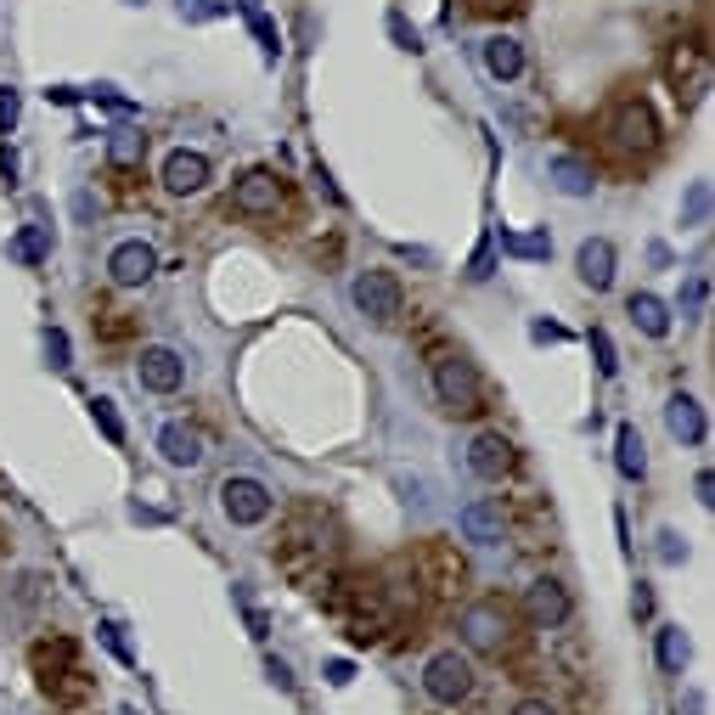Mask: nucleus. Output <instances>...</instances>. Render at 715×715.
<instances>
[{
    "mask_svg": "<svg viewBox=\"0 0 715 715\" xmlns=\"http://www.w3.org/2000/svg\"><path fill=\"white\" fill-rule=\"evenodd\" d=\"M435 395L451 417H480L485 411V384H480V372H473V361H462V355L435 361Z\"/></svg>",
    "mask_w": 715,
    "mask_h": 715,
    "instance_id": "f257e3e1",
    "label": "nucleus"
},
{
    "mask_svg": "<svg viewBox=\"0 0 715 715\" xmlns=\"http://www.w3.org/2000/svg\"><path fill=\"white\" fill-rule=\"evenodd\" d=\"M603 135H608V147H614V153H626V158H648V153L659 147V119H653L648 102L631 97V102H619V108L608 113Z\"/></svg>",
    "mask_w": 715,
    "mask_h": 715,
    "instance_id": "f03ea898",
    "label": "nucleus"
},
{
    "mask_svg": "<svg viewBox=\"0 0 715 715\" xmlns=\"http://www.w3.org/2000/svg\"><path fill=\"white\" fill-rule=\"evenodd\" d=\"M457 631H462L468 653H507V642H513V614H507V603L485 597V603L462 608Z\"/></svg>",
    "mask_w": 715,
    "mask_h": 715,
    "instance_id": "7ed1b4c3",
    "label": "nucleus"
},
{
    "mask_svg": "<svg viewBox=\"0 0 715 715\" xmlns=\"http://www.w3.org/2000/svg\"><path fill=\"white\" fill-rule=\"evenodd\" d=\"M344 608H350V637L355 642H377L395 626V603H389V592L377 586V581H355L344 592Z\"/></svg>",
    "mask_w": 715,
    "mask_h": 715,
    "instance_id": "20e7f679",
    "label": "nucleus"
},
{
    "mask_svg": "<svg viewBox=\"0 0 715 715\" xmlns=\"http://www.w3.org/2000/svg\"><path fill=\"white\" fill-rule=\"evenodd\" d=\"M422 693L435 698V704H462V698L473 693V664H468V653L446 648V653L428 659V664H422Z\"/></svg>",
    "mask_w": 715,
    "mask_h": 715,
    "instance_id": "39448f33",
    "label": "nucleus"
},
{
    "mask_svg": "<svg viewBox=\"0 0 715 715\" xmlns=\"http://www.w3.org/2000/svg\"><path fill=\"white\" fill-rule=\"evenodd\" d=\"M350 299H355V310L366 316V321H395L400 316V282H395V271H361L355 282H350Z\"/></svg>",
    "mask_w": 715,
    "mask_h": 715,
    "instance_id": "423d86ee",
    "label": "nucleus"
},
{
    "mask_svg": "<svg viewBox=\"0 0 715 715\" xmlns=\"http://www.w3.org/2000/svg\"><path fill=\"white\" fill-rule=\"evenodd\" d=\"M271 491L260 485V480H249V473H231V480L220 485V513L231 518V524H243V530H249V524H265L271 518Z\"/></svg>",
    "mask_w": 715,
    "mask_h": 715,
    "instance_id": "0eeeda50",
    "label": "nucleus"
},
{
    "mask_svg": "<svg viewBox=\"0 0 715 715\" xmlns=\"http://www.w3.org/2000/svg\"><path fill=\"white\" fill-rule=\"evenodd\" d=\"M524 614H530L536 631H558L563 619L575 614V603H569V586H563V581L541 575V581H530V592H524Z\"/></svg>",
    "mask_w": 715,
    "mask_h": 715,
    "instance_id": "6e6552de",
    "label": "nucleus"
},
{
    "mask_svg": "<svg viewBox=\"0 0 715 715\" xmlns=\"http://www.w3.org/2000/svg\"><path fill=\"white\" fill-rule=\"evenodd\" d=\"M411 569H422V575H417V586H428L435 597H457V592H462V581H468L462 558H457L451 547H440V541H435V547H422Z\"/></svg>",
    "mask_w": 715,
    "mask_h": 715,
    "instance_id": "1a4fd4ad",
    "label": "nucleus"
},
{
    "mask_svg": "<svg viewBox=\"0 0 715 715\" xmlns=\"http://www.w3.org/2000/svg\"><path fill=\"white\" fill-rule=\"evenodd\" d=\"M457 524H462V541L496 547V541L507 536V502H502V496H480V502H468V507L457 513Z\"/></svg>",
    "mask_w": 715,
    "mask_h": 715,
    "instance_id": "9d476101",
    "label": "nucleus"
},
{
    "mask_svg": "<svg viewBox=\"0 0 715 715\" xmlns=\"http://www.w3.org/2000/svg\"><path fill=\"white\" fill-rule=\"evenodd\" d=\"M231 209H237V215H254V220H260V215H276V209H282V180H276L271 169H249L243 180L231 186Z\"/></svg>",
    "mask_w": 715,
    "mask_h": 715,
    "instance_id": "9b49d317",
    "label": "nucleus"
},
{
    "mask_svg": "<svg viewBox=\"0 0 715 715\" xmlns=\"http://www.w3.org/2000/svg\"><path fill=\"white\" fill-rule=\"evenodd\" d=\"M664 74H671L676 97L698 102L710 90V63H704V45H671V57H664Z\"/></svg>",
    "mask_w": 715,
    "mask_h": 715,
    "instance_id": "f8f14e48",
    "label": "nucleus"
},
{
    "mask_svg": "<svg viewBox=\"0 0 715 715\" xmlns=\"http://www.w3.org/2000/svg\"><path fill=\"white\" fill-rule=\"evenodd\" d=\"M153 271H158V254H153V243H141V237L119 243V249H113V260H108L113 288H141V282H153Z\"/></svg>",
    "mask_w": 715,
    "mask_h": 715,
    "instance_id": "ddd939ff",
    "label": "nucleus"
},
{
    "mask_svg": "<svg viewBox=\"0 0 715 715\" xmlns=\"http://www.w3.org/2000/svg\"><path fill=\"white\" fill-rule=\"evenodd\" d=\"M209 175H215V164H209L204 153H193V147H175V153L164 158V186H169L175 198H193V193H204Z\"/></svg>",
    "mask_w": 715,
    "mask_h": 715,
    "instance_id": "4468645a",
    "label": "nucleus"
},
{
    "mask_svg": "<svg viewBox=\"0 0 715 715\" xmlns=\"http://www.w3.org/2000/svg\"><path fill=\"white\" fill-rule=\"evenodd\" d=\"M135 372H141V384H147L153 395H175V389L186 384V361H180L175 350H164V344H153V350H141Z\"/></svg>",
    "mask_w": 715,
    "mask_h": 715,
    "instance_id": "2eb2a0df",
    "label": "nucleus"
},
{
    "mask_svg": "<svg viewBox=\"0 0 715 715\" xmlns=\"http://www.w3.org/2000/svg\"><path fill=\"white\" fill-rule=\"evenodd\" d=\"M468 468L480 473L485 485H502L507 473H513V446H507L502 435H480V440L468 446Z\"/></svg>",
    "mask_w": 715,
    "mask_h": 715,
    "instance_id": "dca6fc26",
    "label": "nucleus"
},
{
    "mask_svg": "<svg viewBox=\"0 0 715 715\" xmlns=\"http://www.w3.org/2000/svg\"><path fill=\"white\" fill-rule=\"evenodd\" d=\"M575 271H581V282L592 294L614 288V243H608V237H586L581 254H575Z\"/></svg>",
    "mask_w": 715,
    "mask_h": 715,
    "instance_id": "f3484780",
    "label": "nucleus"
},
{
    "mask_svg": "<svg viewBox=\"0 0 715 715\" xmlns=\"http://www.w3.org/2000/svg\"><path fill=\"white\" fill-rule=\"evenodd\" d=\"M664 428H671L682 446H704V435H710L704 406H698L693 395H671V400H664Z\"/></svg>",
    "mask_w": 715,
    "mask_h": 715,
    "instance_id": "a211bd4d",
    "label": "nucleus"
},
{
    "mask_svg": "<svg viewBox=\"0 0 715 715\" xmlns=\"http://www.w3.org/2000/svg\"><path fill=\"white\" fill-rule=\"evenodd\" d=\"M158 451H164L169 468H198V462H204V435H198L193 422H164Z\"/></svg>",
    "mask_w": 715,
    "mask_h": 715,
    "instance_id": "6ab92c4d",
    "label": "nucleus"
},
{
    "mask_svg": "<svg viewBox=\"0 0 715 715\" xmlns=\"http://www.w3.org/2000/svg\"><path fill=\"white\" fill-rule=\"evenodd\" d=\"M547 175H552V186L563 198H592L597 193V175H592V164L586 158H575V153H558L552 164H547Z\"/></svg>",
    "mask_w": 715,
    "mask_h": 715,
    "instance_id": "aec40b11",
    "label": "nucleus"
},
{
    "mask_svg": "<svg viewBox=\"0 0 715 715\" xmlns=\"http://www.w3.org/2000/svg\"><path fill=\"white\" fill-rule=\"evenodd\" d=\"M480 63H485V74H491V79H502V85H507V79H518V74H524V45H518L513 34H491V40L480 45Z\"/></svg>",
    "mask_w": 715,
    "mask_h": 715,
    "instance_id": "412c9836",
    "label": "nucleus"
},
{
    "mask_svg": "<svg viewBox=\"0 0 715 715\" xmlns=\"http://www.w3.org/2000/svg\"><path fill=\"white\" fill-rule=\"evenodd\" d=\"M34 671H40V682H45V693L52 688H63V676H79L74 671V642H34Z\"/></svg>",
    "mask_w": 715,
    "mask_h": 715,
    "instance_id": "4be33fe9",
    "label": "nucleus"
},
{
    "mask_svg": "<svg viewBox=\"0 0 715 715\" xmlns=\"http://www.w3.org/2000/svg\"><path fill=\"white\" fill-rule=\"evenodd\" d=\"M614 468L626 473V480H642L648 473V446L637 435V422H619V435H614Z\"/></svg>",
    "mask_w": 715,
    "mask_h": 715,
    "instance_id": "5701e85b",
    "label": "nucleus"
},
{
    "mask_svg": "<svg viewBox=\"0 0 715 715\" xmlns=\"http://www.w3.org/2000/svg\"><path fill=\"white\" fill-rule=\"evenodd\" d=\"M7 254H12L18 265H45V260H52V226H23L12 243H7Z\"/></svg>",
    "mask_w": 715,
    "mask_h": 715,
    "instance_id": "b1692460",
    "label": "nucleus"
},
{
    "mask_svg": "<svg viewBox=\"0 0 715 715\" xmlns=\"http://www.w3.org/2000/svg\"><path fill=\"white\" fill-rule=\"evenodd\" d=\"M626 316L648 332V339H664V332H671V310H664V299H653V294H631Z\"/></svg>",
    "mask_w": 715,
    "mask_h": 715,
    "instance_id": "393cba45",
    "label": "nucleus"
},
{
    "mask_svg": "<svg viewBox=\"0 0 715 715\" xmlns=\"http://www.w3.org/2000/svg\"><path fill=\"white\" fill-rule=\"evenodd\" d=\"M688 659H693L688 631H682V626H659V671H664V676H682Z\"/></svg>",
    "mask_w": 715,
    "mask_h": 715,
    "instance_id": "a878e982",
    "label": "nucleus"
},
{
    "mask_svg": "<svg viewBox=\"0 0 715 715\" xmlns=\"http://www.w3.org/2000/svg\"><path fill=\"white\" fill-rule=\"evenodd\" d=\"M502 254L547 260V254H552V237H547V226H541V231H502Z\"/></svg>",
    "mask_w": 715,
    "mask_h": 715,
    "instance_id": "bb28decb",
    "label": "nucleus"
},
{
    "mask_svg": "<svg viewBox=\"0 0 715 715\" xmlns=\"http://www.w3.org/2000/svg\"><path fill=\"white\" fill-rule=\"evenodd\" d=\"M141 153H147V135H135V130H113L108 135V164L113 169H135Z\"/></svg>",
    "mask_w": 715,
    "mask_h": 715,
    "instance_id": "cd10ccee",
    "label": "nucleus"
},
{
    "mask_svg": "<svg viewBox=\"0 0 715 715\" xmlns=\"http://www.w3.org/2000/svg\"><path fill=\"white\" fill-rule=\"evenodd\" d=\"M90 417H97V428H102V440H108V446H124V422H119V411H113L108 395L90 400Z\"/></svg>",
    "mask_w": 715,
    "mask_h": 715,
    "instance_id": "c85d7f7f",
    "label": "nucleus"
},
{
    "mask_svg": "<svg viewBox=\"0 0 715 715\" xmlns=\"http://www.w3.org/2000/svg\"><path fill=\"white\" fill-rule=\"evenodd\" d=\"M249 29H254V40H260L265 63H276V57H282V34H276V23H271L265 12H249Z\"/></svg>",
    "mask_w": 715,
    "mask_h": 715,
    "instance_id": "c756f323",
    "label": "nucleus"
},
{
    "mask_svg": "<svg viewBox=\"0 0 715 715\" xmlns=\"http://www.w3.org/2000/svg\"><path fill=\"white\" fill-rule=\"evenodd\" d=\"M592 361H597V372H603V377H614V372H619V355H614V339H608V332H603V327H592Z\"/></svg>",
    "mask_w": 715,
    "mask_h": 715,
    "instance_id": "7c9ffc66",
    "label": "nucleus"
},
{
    "mask_svg": "<svg viewBox=\"0 0 715 715\" xmlns=\"http://www.w3.org/2000/svg\"><path fill=\"white\" fill-rule=\"evenodd\" d=\"M704 305H710V282L693 271V276H688V288H682V316H704Z\"/></svg>",
    "mask_w": 715,
    "mask_h": 715,
    "instance_id": "2f4dec72",
    "label": "nucleus"
},
{
    "mask_svg": "<svg viewBox=\"0 0 715 715\" xmlns=\"http://www.w3.org/2000/svg\"><path fill=\"white\" fill-rule=\"evenodd\" d=\"M45 361H52V372H68V366H74V361H68V332H63V327L45 332Z\"/></svg>",
    "mask_w": 715,
    "mask_h": 715,
    "instance_id": "473e14b6",
    "label": "nucleus"
},
{
    "mask_svg": "<svg viewBox=\"0 0 715 715\" xmlns=\"http://www.w3.org/2000/svg\"><path fill=\"white\" fill-rule=\"evenodd\" d=\"M389 40L400 45V52H411V57L422 52V34H417V29H411V23H406L400 12H389Z\"/></svg>",
    "mask_w": 715,
    "mask_h": 715,
    "instance_id": "72a5a7b5",
    "label": "nucleus"
},
{
    "mask_svg": "<svg viewBox=\"0 0 715 715\" xmlns=\"http://www.w3.org/2000/svg\"><path fill=\"white\" fill-rule=\"evenodd\" d=\"M180 18H193V23L226 18V0H180Z\"/></svg>",
    "mask_w": 715,
    "mask_h": 715,
    "instance_id": "f704fd0d",
    "label": "nucleus"
},
{
    "mask_svg": "<svg viewBox=\"0 0 715 715\" xmlns=\"http://www.w3.org/2000/svg\"><path fill=\"white\" fill-rule=\"evenodd\" d=\"M659 563H688V536L659 530Z\"/></svg>",
    "mask_w": 715,
    "mask_h": 715,
    "instance_id": "c9c22d12",
    "label": "nucleus"
},
{
    "mask_svg": "<svg viewBox=\"0 0 715 715\" xmlns=\"http://www.w3.org/2000/svg\"><path fill=\"white\" fill-rule=\"evenodd\" d=\"M710 215V180H693V193H688V226H704Z\"/></svg>",
    "mask_w": 715,
    "mask_h": 715,
    "instance_id": "e433bc0d",
    "label": "nucleus"
},
{
    "mask_svg": "<svg viewBox=\"0 0 715 715\" xmlns=\"http://www.w3.org/2000/svg\"><path fill=\"white\" fill-rule=\"evenodd\" d=\"M18 108H23V102H18V90H12V85H0V130H12V124H18Z\"/></svg>",
    "mask_w": 715,
    "mask_h": 715,
    "instance_id": "4c0bfd02",
    "label": "nucleus"
},
{
    "mask_svg": "<svg viewBox=\"0 0 715 715\" xmlns=\"http://www.w3.org/2000/svg\"><path fill=\"white\" fill-rule=\"evenodd\" d=\"M355 682V664L350 659H327V688H350Z\"/></svg>",
    "mask_w": 715,
    "mask_h": 715,
    "instance_id": "58836bf2",
    "label": "nucleus"
},
{
    "mask_svg": "<svg viewBox=\"0 0 715 715\" xmlns=\"http://www.w3.org/2000/svg\"><path fill=\"white\" fill-rule=\"evenodd\" d=\"M530 339H536V344H563L569 332H563L558 321H530Z\"/></svg>",
    "mask_w": 715,
    "mask_h": 715,
    "instance_id": "ea45409f",
    "label": "nucleus"
},
{
    "mask_svg": "<svg viewBox=\"0 0 715 715\" xmlns=\"http://www.w3.org/2000/svg\"><path fill=\"white\" fill-rule=\"evenodd\" d=\"M491 265H496V254H491V237H485L480 254H473V271H468V276H473V282H485V276H491Z\"/></svg>",
    "mask_w": 715,
    "mask_h": 715,
    "instance_id": "a19ab883",
    "label": "nucleus"
},
{
    "mask_svg": "<svg viewBox=\"0 0 715 715\" xmlns=\"http://www.w3.org/2000/svg\"><path fill=\"white\" fill-rule=\"evenodd\" d=\"M265 676H271V682H276L282 693H288V688H294V676H288V664H282V659H265Z\"/></svg>",
    "mask_w": 715,
    "mask_h": 715,
    "instance_id": "79ce46f5",
    "label": "nucleus"
},
{
    "mask_svg": "<svg viewBox=\"0 0 715 715\" xmlns=\"http://www.w3.org/2000/svg\"><path fill=\"white\" fill-rule=\"evenodd\" d=\"M108 316H113V321H102V332H108V339H124V332L135 327V321H130L124 310H108Z\"/></svg>",
    "mask_w": 715,
    "mask_h": 715,
    "instance_id": "37998d69",
    "label": "nucleus"
},
{
    "mask_svg": "<svg viewBox=\"0 0 715 715\" xmlns=\"http://www.w3.org/2000/svg\"><path fill=\"white\" fill-rule=\"evenodd\" d=\"M524 0H473V12H518Z\"/></svg>",
    "mask_w": 715,
    "mask_h": 715,
    "instance_id": "c03bdc74",
    "label": "nucleus"
},
{
    "mask_svg": "<svg viewBox=\"0 0 715 715\" xmlns=\"http://www.w3.org/2000/svg\"><path fill=\"white\" fill-rule=\"evenodd\" d=\"M102 642L119 653V659H130V648H124V637H119V626H113V619H108V626H102Z\"/></svg>",
    "mask_w": 715,
    "mask_h": 715,
    "instance_id": "a18cd8bd",
    "label": "nucleus"
},
{
    "mask_svg": "<svg viewBox=\"0 0 715 715\" xmlns=\"http://www.w3.org/2000/svg\"><path fill=\"white\" fill-rule=\"evenodd\" d=\"M513 715H558V710H552V704H547V698H524V704H518V710H513Z\"/></svg>",
    "mask_w": 715,
    "mask_h": 715,
    "instance_id": "49530a36",
    "label": "nucleus"
},
{
    "mask_svg": "<svg viewBox=\"0 0 715 715\" xmlns=\"http://www.w3.org/2000/svg\"><path fill=\"white\" fill-rule=\"evenodd\" d=\"M693 491H698V502H704V507H715V480H710V473H698Z\"/></svg>",
    "mask_w": 715,
    "mask_h": 715,
    "instance_id": "de8ad7c7",
    "label": "nucleus"
},
{
    "mask_svg": "<svg viewBox=\"0 0 715 715\" xmlns=\"http://www.w3.org/2000/svg\"><path fill=\"white\" fill-rule=\"evenodd\" d=\"M631 608H637V619H648V614H653V592H648V586H642V592H637V597H631Z\"/></svg>",
    "mask_w": 715,
    "mask_h": 715,
    "instance_id": "09e8293b",
    "label": "nucleus"
},
{
    "mask_svg": "<svg viewBox=\"0 0 715 715\" xmlns=\"http://www.w3.org/2000/svg\"><path fill=\"white\" fill-rule=\"evenodd\" d=\"M237 7H243V12H260V0H237Z\"/></svg>",
    "mask_w": 715,
    "mask_h": 715,
    "instance_id": "8fccbe9b",
    "label": "nucleus"
}]
</instances>
